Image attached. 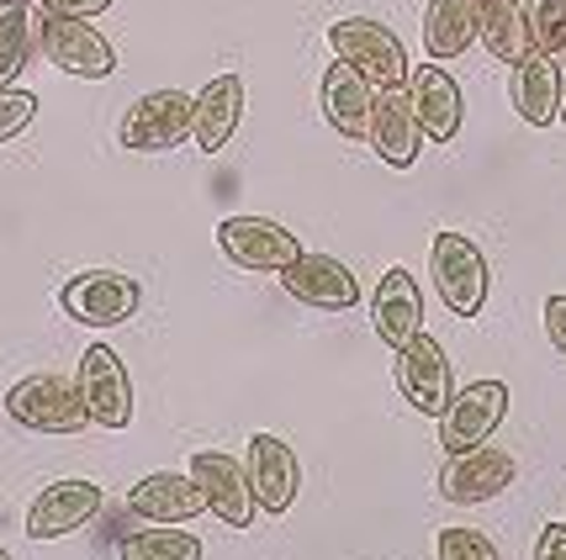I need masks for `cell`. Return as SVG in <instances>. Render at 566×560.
I'll list each match as a JSON object with an SVG mask.
<instances>
[{"label": "cell", "instance_id": "21", "mask_svg": "<svg viewBox=\"0 0 566 560\" xmlns=\"http://www.w3.org/2000/svg\"><path fill=\"white\" fill-rule=\"evenodd\" d=\"M127 513L144 518V524H191L197 513H207V497L191 482V471H154L138 487L127 492Z\"/></svg>", "mask_w": 566, "mask_h": 560}, {"label": "cell", "instance_id": "9", "mask_svg": "<svg viewBox=\"0 0 566 560\" xmlns=\"http://www.w3.org/2000/svg\"><path fill=\"white\" fill-rule=\"evenodd\" d=\"M397 387L408 397V408L423 418H440L455 397V370L450 355L440 349L434 334H413V339L397 349Z\"/></svg>", "mask_w": 566, "mask_h": 560}, {"label": "cell", "instance_id": "27", "mask_svg": "<svg viewBox=\"0 0 566 560\" xmlns=\"http://www.w3.org/2000/svg\"><path fill=\"white\" fill-rule=\"evenodd\" d=\"M524 22H530V43L541 53H556L566 49V0H530L524 6Z\"/></svg>", "mask_w": 566, "mask_h": 560}, {"label": "cell", "instance_id": "14", "mask_svg": "<svg viewBox=\"0 0 566 560\" xmlns=\"http://www.w3.org/2000/svg\"><path fill=\"white\" fill-rule=\"evenodd\" d=\"M191 482L207 497V513L222 518L228 529H249L254 524V492H249L244 461H233L222 450H197L191 455Z\"/></svg>", "mask_w": 566, "mask_h": 560}, {"label": "cell", "instance_id": "17", "mask_svg": "<svg viewBox=\"0 0 566 560\" xmlns=\"http://www.w3.org/2000/svg\"><path fill=\"white\" fill-rule=\"evenodd\" d=\"M366 144L376 148V159H381V165H392V170H413V159H419V148H423V127H419V117H413L408 85H397V91H376Z\"/></svg>", "mask_w": 566, "mask_h": 560}, {"label": "cell", "instance_id": "35", "mask_svg": "<svg viewBox=\"0 0 566 560\" xmlns=\"http://www.w3.org/2000/svg\"><path fill=\"white\" fill-rule=\"evenodd\" d=\"M0 560H11V556H6V550H0Z\"/></svg>", "mask_w": 566, "mask_h": 560}, {"label": "cell", "instance_id": "24", "mask_svg": "<svg viewBox=\"0 0 566 560\" xmlns=\"http://www.w3.org/2000/svg\"><path fill=\"white\" fill-rule=\"evenodd\" d=\"M476 43L493 53L497 64L514 70L518 59L535 49L530 43V22H524V6L518 0H476Z\"/></svg>", "mask_w": 566, "mask_h": 560}, {"label": "cell", "instance_id": "11", "mask_svg": "<svg viewBox=\"0 0 566 560\" xmlns=\"http://www.w3.org/2000/svg\"><path fill=\"white\" fill-rule=\"evenodd\" d=\"M244 476H249V492H254V508L260 513H271V518L292 513L296 492H302V461H296V450L281 434L249 439Z\"/></svg>", "mask_w": 566, "mask_h": 560}, {"label": "cell", "instance_id": "18", "mask_svg": "<svg viewBox=\"0 0 566 560\" xmlns=\"http://www.w3.org/2000/svg\"><path fill=\"white\" fill-rule=\"evenodd\" d=\"M370 323H376V334H381V344H387L392 355L413 339V334H423V292H419V281H413L408 265H392L381 281H376Z\"/></svg>", "mask_w": 566, "mask_h": 560}, {"label": "cell", "instance_id": "12", "mask_svg": "<svg viewBox=\"0 0 566 560\" xmlns=\"http://www.w3.org/2000/svg\"><path fill=\"white\" fill-rule=\"evenodd\" d=\"M281 286H286L292 302L313 307V313H349V307L360 302L355 270H349L345 260H334V254H307V249L281 270Z\"/></svg>", "mask_w": 566, "mask_h": 560}, {"label": "cell", "instance_id": "3", "mask_svg": "<svg viewBox=\"0 0 566 560\" xmlns=\"http://www.w3.org/2000/svg\"><path fill=\"white\" fill-rule=\"evenodd\" d=\"M429 275H434V292L455 317H476L488 302V254L476 249V239L444 228L429 244Z\"/></svg>", "mask_w": 566, "mask_h": 560}, {"label": "cell", "instance_id": "2", "mask_svg": "<svg viewBox=\"0 0 566 560\" xmlns=\"http://www.w3.org/2000/svg\"><path fill=\"white\" fill-rule=\"evenodd\" d=\"M6 418L17 429H27V434H80L91 423L80 387L70 376H53V370L22 376L17 387L6 391Z\"/></svg>", "mask_w": 566, "mask_h": 560}, {"label": "cell", "instance_id": "4", "mask_svg": "<svg viewBox=\"0 0 566 560\" xmlns=\"http://www.w3.org/2000/svg\"><path fill=\"white\" fill-rule=\"evenodd\" d=\"M59 302L85 328H123L144 307V286L123 270H80L74 281H64Z\"/></svg>", "mask_w": 566, "mask_h": 560}, {"label": "cell", "instance_id": "25", "mask_svg": "<svg viewBox=\"0 0 566 560\" xmlns=\"http://www.w3.org/2000/svg\"><path fill=\"white\" fill-rule=\"evenodd\" d=\"M476 43V0H429L423 6V53L461 59Z\"/></svg>", "mask_w": 566, "mask_h": 560}, {"label": "cell", "instance_id": "29", "mask_svg": "<svg viewBox=\"0 0 566 560\" xmlns=\"http://www.w3.org/2000/svg\"><path fill=\"white\" fill-rule=\"evenodd\" d=\"M38 117V96L32 91H17V85H0V144L22 138Z\"/></svg>", "mask_w": 566, "mask_h": 560}, {"label": "cell", "instance_id": "8", "mask_svg": "<svg viewBox=\"0 0 566 560\" xmlns=\"http://www.w3.org/2000/svg\"><path fill=\"white\" fill-rule=\"evenodd\" d=\"M518 461L497 444H476V450H461L450 455L440 471V497L455 503V508H476V503H493L503 492L514 487Z\"/></svg>", "mask_w": 566, "mask_h": 560}, {"label": "cell", "instance_id": "16", "mask_svg": "<svg viewBox=\"0 0 566 560\" xmlns=\"http://www.w3.org/2000/svg\"><path fill=\"white\" fill-rule=\"evenodd\" d=\"M408 101H413V117H419L429 144H455V138H461L467 101H461V85L450 80V70H440V64L413 70L408 74Z\"/></svg>", "mask_w": 566, "mask_h": 560}, {"label": "cell", "instance_id": "30", "mask_svg": "<svg viewBox=\"0 0 566 560\" xmlns=\"http://www.w3.org/2000/svg\"><path fill=\"white\" fill-rule=\"evenodd\" d=\"M545 339H551V349L556 355H566V296H545Z\"/></svg>", "mask_w": 566, "mask_h": 560}, {"label": "cell", "instance_id": "31", "mask_svg": "<svg viewBox=\"0 0 566 560\" xmlns=\"http://www.w3.org/2000/svg\"><path fill=\"white\" fill-rule=\"evenodd\" d=\"M38 6H43V11H53V17H85V22L112 11V0H38Z\"/></svg>", "mask_w": 566, "mask_h": 560}, {"label": "cell", "instance_id": "6", "mask_svg": "<svg viewBox=\"0 0 566 560\" xmlns=\"http://www.w3.org/2000/svg\"><path fill=\"white\" fill-rule=\"evenodd\" d=\"M117 138H123V148H133V154H170L175 144L191 138V96L175 91V85L138 96L127 106Z\"/></svg>", "mask_w": 566, "mask_h": 560}, {"label": "cell", "instance_id": "22", "mask_svg": "<svg viewBox=\"0 0 566 560\" xmlns=\"http://www.w3.org/2000/svg\"><path fill=\"white\" fill-rule=\"evenodd\" d=\"M509 96H514V112L530 127H551L562 112V64L551 53L530 49L509 70Z\"/></svg>", "mask_w": 566, "mask_h": 560}, {"label": "cell", "instance_id": "10", "mask_svg": "<svg viewBox=\"0 0 566 560\" xmlns=\"http://www.w3.org/2000/svg\"><path fill=\"white\" fill-rule=\"evenodd\" d=\"M43 59L59 74H74V80H106L117 70V49L96 27L85 17H53V11H43Z\"/></svg>", "mask_w": 566, "mask_h": 560}, {"label": "cell", "instance_id": "34", "mask_svg": "<svg viewBox=\"0 0 566 560\" xmlns=\"http://www.w3.org/2000/svg\"><path fill=\"white\" fill-rule=\"evenodd\" d=\"M556 64H562V70H566V49H562V53H556Z\"/></svg>", "mask_w": 566, "mask_h": 560}, {"label": "cell", "instance_id": "26", "mask_svg": "<svg viewBox=\"0 0 566 560\" xmlns=\"http://www.w3.org/2000/svg\"><path fill=\"white\" fill-rule=\"evenodd\" d=\"M123 560H201V539L175 524H154L123 539Z\"/></svg>", "mask_w": 566, "mask_h": 560}, {"label": "cell", "instance_id": "15", "mask_svg": "<svg viewBox=\"0 0 566 560\" xmlns=\"http://www.w3.org/2000/svg\"><path fill=\"white\" fill-rule=\"evenodd\" d=\"M101 513V482H85V476H64V482H49V487L32 497L27 508V535L38 539H64L74 535L80 524H91Z\"/></svg>", "mask_w": 566, "mask_h": 560}, {"label": "cell", "instance_id": "1", "mask_svg": "<svg viewBox=\"0 0 566 560\" xmlns=\"http://www.w3.org/2000/svg\"><path fill=\"white\" fill-rule=\"evenodd\" d=\"M328 49H334V59H345L355 74H366L370 91H397L413 74L402 38L387 22H376V17H334L328 22Z\"/></svg>", "mask_w": 566, "mask_h": 560}, {"label": "cell", "instance_id": "20", "mask_svg": "<svg viewBox=\"0 0 566 560\" xmlns=\"http://www.w3.org/2000/svg\"><path fill=\"white\" fill-rule=\"evenodd\" d=\"M318 101H323V117H328V127H334L339 138H349V144H366L370 106H376V91H370L366 74H355L345 59H334V64L323 70Z\"/></svg>", "mask_w": 566, "mask_h": 560}, {"label": "cell", "instance_id": "33", "mask_svg": "<svg viewBox=\"0 0 566 560\" xmlns=\"http://www.w3.org/2000/svg\"><path fill=\"white\" fill-rule=\"evenodd\" d=\"M556 123H566V96H562V112H556Z\"/></svg>", "mask_w": 566, "mask_h": 560}, {"label": "cell", "instance_id": "23", "mask_svg": "<svg viewBox=\"0 0 566 560\" xmlns=\"http://www.w3.org/2000/svg\"><path fill=\"white\" fill-rule=\"evenodd\" d=\"M43 6L38 0H0V85H11L43 49Z\"/></svg>", "mask_w": 566, "mask_h": 560}, {"label": "cell", "instance_id": "5", "mask_svg": "<svg viewBox=\"0 0 566 560\" xmlns=\"http://www.w3.org/2000/svg\"><path fill=\"white\" fill-rule=\"evenodd\" d=\"M74 387H80V397H85V413H91L96 429H127L133 413H138L127 360L112 349V344H85L80 370H74Z\"/></svg>", "mask_w": 566, "mask_h": 560}, {"label": "cell", "instance_id": "28", "mask_svg": "<svg viewBox=\"0 0 566 560\" xmlns=\"http://www.w3.org/2000/svg\"><path fill=\"white\" fill-rule=\"evenodd\" d=\"M440 560H503V556H497V545L482 529L455 524V529H440Z\"/></svg>", "mask_w": 566, "mask_h": 560}, {"label": "cell", "instance_id": "7", "mask_svg": "<svg viewBox=\"0 0 566 560\" xmlns=\"http://www.w3.org/2000/svg\"><path fill=\"white\" fill-rule=\"evenodd\" d=\"M509 418V387L503 381H467L455 387L450 408L440 413V444L444 455H461V450H476L503 429Z\"/></svg>", "mask_w": 566, "mask_h": 560}, {"label": "cell", "instance_id": "32", "mask_svg": "<svg viewBox=\"0 0 566 560\" xmlns=\"http://www.w3.org/2000/svg\"><path fill=\"white\" fill-rule=\"evenodd\" d=\"M535 560H566V524H545L535 535Z\"/></svg>", "mask_w": 566, "mask_h": 560}, {"label": "cell", "instance_id": "19", "mask_svg": "<svg viewBox=\"0 0 566 560\" xmlns=\"http://www.w3.org/2000/svg\"><path fill=\"white\" fill-rule=\"evenodd\" d=\"M244 123V80L239 74H218L191 96V144L201 154H222L233 144V133Z\"/></svg>", "mask_w": 566, "mask_h": 560}, {"label": "cell", "instance_id": "13", "mask_svg": "<svg viewBox=\"0 0 566 560\" xmlns=\"http://www.w3.org/2000/svg\"><path fill=\"white\" fill-rule=\"evenodd\" d=\"M218 249L228 254V265L239 270H281L292 265L296 254H302V244H296L292 228H281V222L271 218H222L218 222Z\"/></svg>", "mask_w": 566, "mask_h": 560}]
</instances>
